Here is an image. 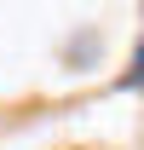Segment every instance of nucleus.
<instances>
[{
	"instance_id": "nucleus-1",
	"label": "nucleus",
	"mask_w": 144,
	"mask_h": 150,
	"mask_svg": "<svg viewBox=\"0 0 144 150\" xmlns=\"http://www.w3.org/2000/svg\"><path fill=\"white\" fill-rule=\"evenodd\" d=\"M121 87H127V93H138V87H144V46L133 52V64H127V75H121Z\"/></svg>"
}]
</instances>
